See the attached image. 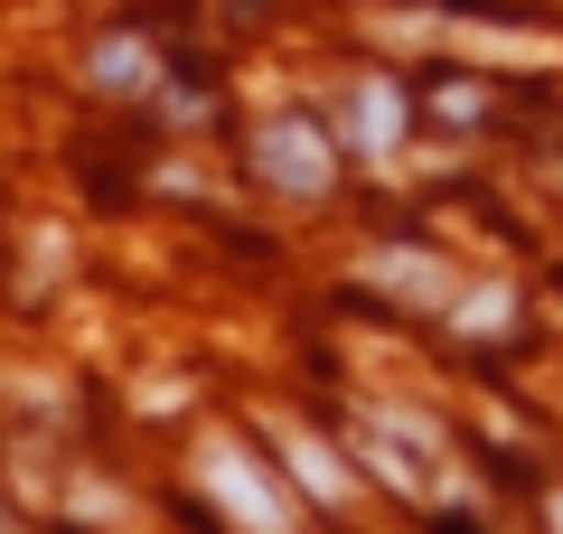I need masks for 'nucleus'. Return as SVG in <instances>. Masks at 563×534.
<instances>
[{
  "mask_svg": "<svg viewBox=\"0 0 563 534\" xmlns=\"http://www.w3.org/2000/svg\"><path fill=\"white\" fill-rule=\"evenodd\" d=\"M357 450H366V469H376L395 497H432V488H442V469H451L442 422L395 413V403H366V413H357Z\"/></svg>",
  "mask_w": 563,
  "mask_h": 534,
  "instance_id": "f257e3e1",
  "label": "nucleus"
},
{
  "mask_svg": "<svg viewBox=\"0 0 563 534\" xmlns=\"http://www.w3.org/2000/svg\"><path fill=\"white\" fill-rule=\"evenodd\" d=\"M198 488L217 497L235 525H291V478H263L254 459H244L235 432H207L198 441Z\"/></svg>",
  "mask_w": 563,
  "mask_h": 534,
  "instance_id": "f03ea898",
  "label": "nucleus"
},
{
  "mask_svg": "<svg viewBox=\"0 0 563 534\" xmlns=\"http://www.w3.org/2000/svg\"><path fill=\"white\" fill-rule=\"evenodd\" d=\"M254 178L282 188V198H320L329 178H339V151H329V132L310 113H282V122L254 132Z\"/></svg>",
  "mask_w": 563,
  "mask_h": 534,
  "instance_id": "7ed1b4c3",
  "label": "nucleus"
},
{
  "mask_svg": "<svg viewBox=\"0 0 563 534\" xmlns=\"http://www.w3.org/2000/svg\"><path fill=\"white\" fill-rule=\"evenodd\" d=\"M273 450H282V478H291L310 507H347V497H357V469H347L310 422H273Z\"/></svg>",
  "mask_w": 563,
  "mask_h": 534,
  "instance_id": "20e7f679",
  "label": "nucleus"
},
{
  "mask_svg": "<svg viewBox=\"0 0 563 534\" xmlns=\"http://www.w3.org/2000/svg\"><path fill=\"white\" fill-rule=\"evenodd\" d=\"M357 281H366V291L413 300V310H451V272L422 254V244H385V254H366V263H357Z\"/></svg>",
  "mask_w": 563,
  "mask_h": 534,
  "instance_id": "39448f33",
  "label": "nucleus"
},
{
  "mask_svg": "<svg viewBox=\"0 0 563 534\" xmlns=\"http://www.w3.org/2000/svg\"><path fill=\"white\" fill-rule=\"evenodd\" d=\"M347 141H357L366 159H395V141H404V85L366 76V85H357V103H347Z\"/></svg>",
  "mask_w": 563,
  "mask_h": 534,
  "instance_id": "423d86ee",
  "label": "nucleus"
},
{
  "mask_svg": "<svg viewBox=\"0 0 563 534\" xmlns=\"http://www.w3.org/2000/svg\"><path fill=\"white\" fill-rule=\"evenodd\" d=\"M451 329H461V337H507V329H517V291H507V281L451 291Z\"/></svg>",
  "mask_w": 563,
  "mask_h": 534,
  "instance_id": "0eeeda50",
  "label": "nucleus"
},
{
  "mask_svg": "<svg viewBox=\"0 0 563 534\" xmlns=\"http://www.w3.org/2000/svg\"><path fill=\"white\" fill-rule=\"evenodd\" d=\"M95 85H132V94H141V85H161V66H151L141 38H103L95 47Z\"/></svg>",
  "mask_w": 563,
  "mask_h": 534,
  "instance_id": "6e6552de",
  "label": "nucleus"
},
{
  "mask_svg": "<svg viewBox=\"0 0 563 534\" xmlns=\"http://www.w3.org/2000/svg\"><path fill=\"white\" fill-rule=\"evenodd\" d=\"M76 515H95V525H132V507H122L113 488H76Z\"/></svg>",
  "mask_w": 563,
  "mask_h": 534,
  "instance_id": "1a4fd4ad",
  "label": "nucleus"
},
{
  "mask_svg": "<svg viewBox=\"0 0 563 534\" xmlns=\"http://www.w3.org/2000/svg\"><path fill=\"white\" fill-rule=\"evenodd\" d=\"M442 113L451 122H479V85H442Z\"/></svg>",
  "mask_w": 563,
  "mask_h": 534,
  "instance_id": "9d476101",
  "label": "nucleus"
}]
</instances>
